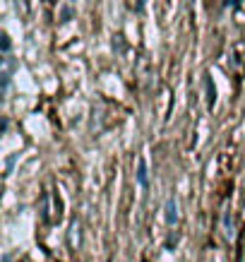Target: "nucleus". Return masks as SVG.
Masks as SVG:
<instances>
[{"mask_svg": "<svg viewBox=\"0 0 245 262\" xmlns=\"http://www.w3.org/2000/svg\"><path fill=\"white\" fill-rule=\"evenodd\" d=\"M137 183L142 185L144 190H147V185H149V176H147V164H144V161L137 164Z\"/></svg>", "mask_w": 245, "mask_h": 262, "instance_id": "f03ea898", "label": "nucleus"}, {"mask_svg": "<svg viewBox=\"0 0 245 262\" xmlns=\"http://www.w3.org/2000/svg\"><path fill=\"white\" fill-rule=\"evenodd\" d=\"M3 262H10V255H3Z\"/></svg>", "mask_w": 245, "mask_h": 262, "instance_id": "39448f33", "label": "nucleus"}, {"mask_svg": "<svg viewBox=\"0 0 245 262\" xmlns=\"http://www.w3.org/2000/svg\"><path fill=\"white\" fill-rule=\"evenodd\" d=\"M166 224L168 226L178 224V205H175V200H171V202L166 205Z\"/></svg>", "mask_w": 245, "mask_h": 262, "instance_id": "f257e3e1", "label": "nucleus"}, {"mask_svg": "<svg viewBox=\"0 0 245 262\" xmlns=\"http://www.w3.org/2000/svg\"><path fill=\"white\" fill-rule=\"evenodd\" d=\"M0 43H3V56H8V51H10V41H8V34H5V32L0 34Z\"/></svg>", "mask_w": 245, "mask_h": 262, "instance_id": "20e7f679", "label": "nucleus"}, {"mask_svg": "<svg viewBox=\"0 0 245 262\" xmlns=\"http://www.w3.org/2000/svg\"><path fill=\"white\" fill-rule=\"evenodd\" d=\"M205 82H207V103H209V106H214V84H212V77H209V75H207L205 77Z\"/></svg>", "mask_w": 245, "mask_h": 262, "instance_id": "7ed1b4c3", "label": "nucleus"}]
</instances>
